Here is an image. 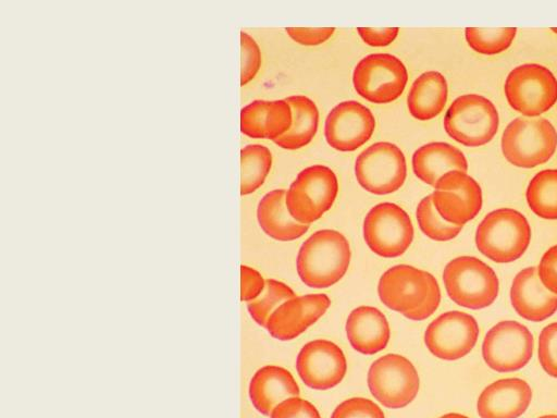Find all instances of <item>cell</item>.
<instances>
[{"label":"cell","mask_w":557,"mask_h":418,"mask_svg":"<svg viewBox=\"0 0 557 418\" xmlns=\"http://www.w3.org/2000/svg\"><path fill=\"white\" fill-rule=\"evenodd\" d=\"M443 281L449 298L457 305L481 309L494 303L499 282L494 270L479 258L460 256L450 260Z\"/></svg>","instance_id":"4"},{"label":"cell","mask_w":557,"mask_h":418,"mask_svg":"<svg viewBox=\"0 0 557 418\" xmlns=\"http://www.w3.org/2000/svg\"><path fill=\"white\" fill-rule=\"evenodd\" d=\"M350 258L349 242L341 232L319 230L300 246L297 272L307 286L326 288L345 275Z\"/></svg>","instance_id":"2"},{"label":"cell","mask_w":557,"mask_h":418,"mask_svg":"<svg viewBox=\"0 0 557 418\" xmlns=\"http://www.w3.org/2000/svg\"><path fill=\"white\" fill-rule=\"evenodd\" d=\"M345 330L351 347L363 355L383 351L391 336L386 317L372 306L355 308L347 317Z\"/></svg>","instance_id":"22"},{"label":"cell","mask_w":557,"mask_h":418,"mask_svg":"<svg viewBox=\"0 0 557 418\" xmlns=\"http://www.w3.org/2000/svg\"><path fill=\"white\" fill-rule=\"evenodd\" d=\"M272 165V155L268 147L249 144L240 149V194L248 195L265 181Z\"/></svg>","instance_id":"29"},{"label":"cell","mask_w":557,"mask_h":418,"mask_svg":"<svg viewBox=\"0 0 557 418\" xmlns=\"http://www.w3.org/2000/svg\"><path fill=\"white\" fill-rule=\"evenodd\" d=\"M374 127L375 119L368 107L356 100H345L327 113L324 136L334 149L352 151L370 139Z\"/></svg>","instance_id":"17"},{"label":"cell","mask_w":557,"mask_h":418,"mask_svg":"<svg viewBox=\"0 0 557 418\" xmlns=\"http://www.w3.org/2000/svg\"><path fill=\"white\" fill-rule=\"evenodd\" d=\"M292 39L304 46H317L326 41L335 32L334 27H286Z\"/></svg>","instance_id":"38"},{"label":"cell","mask_w":557,"mask_h":418,"mask_svg":"<svg viewBox=\"0 0 557 418\" xmlns=\"http://www.w3.org/2000/svg\"><path fill=\"white\" fill-rule=\"evenodd\" d=\"M292 109L290 128L273 142L288 150L299 149L311 142L319 125L317 104L307 96L293 95L285 98Z\"/></svg>","instance_id":"27"},{"label":"cell","mask_w":557,"mask_h":418,"mask_svg":"<svg viewBox=\"0 0 557 418\" xmlns=\"http://www.w3.org/2000/svg\"><path fill=\"white\" fill-rule=\"evenodd\" d=\"M414 230L409 214L394 202L373 206L363 220V237L377 256H401L413 241Z\"/></svg>","instance_id":"10"},{"label":"cell","mask_w":557,"mask_h":418,"mask_svg":"<svg viewBox=\"0 0 557 418\" xmlns=\"http://www.w3.org/2000/svg\"><path fill=\"white\" fill-rule=\"evenodd\" d=\"M517 28L499 27V28H481L467 27L465 36L468 45L481 54L493 56L507 50L515 37Z\"/></svg>","instance_id":"31"},{"label":"cell","mask_w":557,"mask_h":418,"mask_svg":"<svg viewBox=\"0 0 557 418\" xmlns=\"http://www.w3.org/2000/svg\"><path fill=\"white\" fill-rule=\"evenodd\" d=\"M537 274L543 285L557 294V245L544 253L537 267Z\"/></svg>","instance_id":"39"},{"label":"cell","mask_w":557,"mask_h":418,"mask_svg":"<svg viewBox=\"0 0 557 418\" xmlns=\"http://www.w3.org/2000/svg\"><path fill=\"white\" fill-rule=\"evenodd\" d=\"M257 220L262 231L270 237L288 242L302 236L309 224L296 221L286 206V189H273L267 193L257 207Z\"/></svg>","instance_id":"25"},{"label":"cell","mask_w":557,"mask_h":418,"mask_svg":"<svg viewBox=\"0 0 557 418\" xmlns=\"http://www.w3.org/2000/svg\"><path fill=\"white\" fill-rule=\"evenodd\" d=\"M510 300L520 317L533 322L546 320L557 310V294L543 285L535 267L524 268L515 276Z\"/></svg>","instance_id":"20"},{"label":"cell","mask_w":557,"mask_h":418,"mask_svg":"<svg viewBox=\"0 0 557 418\" xmlns=\"http://www.w3.org/2000/svg\"><path fill=\"white\" fill-rule=\"evenodd\" d=\"M331 418H385L383 410L374 402L363 397H352L342 402Z\"/></svg>","instance_id":"35"},{"label":"cell","mask_w":557,"mask_h":418,"mask_svg":"<svg viewBox=\"0 0 557 418\" xmlns=\"http://www.w3.org/2000/svg\"><path fill=\"white\" fill-rule=\"evenodd\" d=\"M440 418H469V417L461 415V414H457V413H449V414L441 416Z\"/></svg>","instance_id":"41"},{"label":"cell","mask_w":557,"mask_h":418,"mask_svg":"<svg viewBox=\"0 0 557 418\" xmlns=\"http://www.w3.org/2000/svg\"><path fill=\"white\" fill-rule=\"evenodd\" d=\"M533 347V335L525 325L511 320L500 321L486 333L482 356L491 369L511 372L530 361Z\"/></svg>","instance_id":"13"},{"label":"cell","mask_w":557,"mask_h":418,"mask_svg":"<svg viewBox=\"0 0 557 418\" xmlns=\"http://www.w3.org/2000/svg\"><path fill=\"white\" fill-rule=\"evenodd\" d=\"M330 305L331 299L325 294L296 296L275 309L265 328L278 341L294 340L317 322Z\"/></svg>","instance_id":"18"},{"label":"cell","mask_w":557,"mask_h":418,"mask_svg":"<svg viewBox=\"0 0 557 418\" xmlns=\"http://www.w3.org/2000/svg\"><path fill=\"white\" fill-rule=\"evenodd\" d=\"M527 201L531 210L546 220L557 219V169L543 170L530 181Z\"/></svg>","instance_id":"28"},{"label":"cell","mask_w":557,"mask_h":418,"mask_svg":"<svg viewBox=\"0 0 557 418\" xmlns=\"http://www.w3.org/2000/svg\"><path fill=\"white\" fill-rule=\"evenodd\" d=\"M337 192L338 182L332 169L310 165L300 171L286 190L288 212L296 221L310 224L332 207Z\"/></svg>","instance_id":"6"},{"label":"cell","mask_w":557,"mask_h":418,"mask_svg":"<svg viewBox=\"0 0 557 418\" xmlns=\"http://www.w3.org/2000/svg\"><path fill=\"white\" fill-rule=\"evenodd\" d=\"M432 198L444 220L461 226L475 218L482 208L480 185L466 172L456 170L438 179Z\"/></svg>","instance_id":"15"},{"label":"cell","mask_w":557,"mask_h":418,"mask_svg":"<svg viewBox=\"0 0 557 418\" xmlns=\"http://www.w3.org/2000/svg\"><path fill=\"white\" fill-rule=\"evenodd\" d=\"M408 82V71L403 61L391 53H371L362 58L352 72L356 91L374 103L396 100Z\"/></svg>","instance_id":"11"},{"label":"cell","mask_w":557,"mask_h":418,"mask_svg":"<svg viewBox=\"0 0 557 418\" xmlns=\"http://www.w3.org/2000/svg\"><path fill=\"white\" fill-rule=\"evenodd\" d=\"M531 242L527 218L511 208H499L484 217L475 232L479 251L498 263L519 259Z\"/></svg>","instance_id":"3"},{"label":"cell","mask_w":557,"mask_h":418,"mask_svg":"<svg viewBox=\"0 0 557 418\" xmlns=\"http://www.w3.org/2000/svg\"><path fill=\"white\" fill-rule=\"evenodd\" d=\"M265 281L263 276L253 268L240 266V299L251 302L263 292Z\"/></svg>","instance_id":"37"},{"label":"cell","mask_w":557,"mask_h":418,"mask_svg":"<svg viewBox=\"0 0 557 418\" xmlns=\"http://www.w3.org/2000/svg\"><path fill=\"white\" fill-rule=\"evenodd\" d=\"M293 115L285 99H257L240 110V130L252 138L276 139L292 125Z\"/></svg>","instance_id":"21"},{"label":"cell","mask_w":557,"mask_h":418,"mask_svg":"<svg viewBox=\"0 0 557 418\" xmlns=\"http://www.w3.org/2000/svg\"><path fill=\"white\" fill-rule=\"evenodd\" d=\"M510 107L525 116H537L557 101V78L546 66L528 63L510 71L505 86Z\"/></svg>","instance_id":"8"},{"label":"cell","mask_w":557,"mask_h":418,"mask_svg":"<svg viewBox=\"0 0 557 418\" xmlns=\"http://www.w3.org/2000/svg\"><path fill=\"white\" fill-rule=\"evenodd\" d=\"M550 29L557 34V27H552Z\"/></svg>","instance_id":"43"},{"label":"cell","mask_w":557,"mask_h":418,"mask_svg":"<svg viewBox=\"0 0 557 418\" xmlns=\"http://www.w3.org/2000/svg\"><path fill=\"white\" fill-rule=\"evenodd\" d=\"M557 148V132L544 118H517L502 136L504 157L518 168H534L548 161Z\"/></svg>","instance_id":"5"},{"label":"cell","mask_w":557,"mask_h":418,"mask_svg":"<svg viewBox=\"0 0 557 418\" xmlns=\"http://www.w3.org/2000/svg\"><path fill=\"white\" fill-rule=\"evenodd\" d=\"M539 418H557V415H544Z\"/></svg>","instance_id":"42"},{"label":"cell","mask_w":557,"mask_h":418,"mask_svg":"<svg viewBox=\"0 0 557 418\" xmlns=\"http://www.w3.org/2000/svg\"><path fill=\"white\" fill-rule=\"evenodd\" d=\"M296 297L295 292L285 283L269 279L265 281L263 292L256 299L247 303V310L251 318L265 328L270 316L284 302Z\"/></svg>","instance_id":"30"},{"label":"cell","mask_w":557,"mask_h":418,"mask_svg":"<svg viewBox=\"0 0 557 418\" xmlns=\"http://www.w3.org/2000/svg\"><path fill=\"white\" fill-rule=\"evenodd\" d=\"M377 294L386 307L414 321L428 319L441 303L436 279L409 265L387 269L379 280Z\"/></svg>","instance_id":"1"},{"label":"cell","mask_w":557,"mask_h":418,"mask_svg":"<svg viewBox=\"0 0 557 418\" xmlns=\"http://www.w3.org/2000/svg\"><path fill=\"white\" fill-rule=\"evenodd\" d=\"M478 337L476 320L469 314L451 310L442 314L428 325L424 343L435 357L457 360L472 351Z\"/></svg>","instance_id":"14"},{"label":"cell","mask_w":557,"mask_h":418,"mask_svg":"<svg viewBox=\"0 0 557 418\" xmlns=\"http://www.w3.org/2000/svg\"><path fill=\"white\" fill-rule=\"evenodd\" d=\"M271 418H321L318 409L298 396L286 398L272 411Z\"/></svg>","instance_id":"36"},{"label":"cell","mask_w":557,"mask_h":418,"mask_svg":"<svg viewBox=\"0 0 557 418\" xmlns=\"http://www.w3.org/2000/svg\"><path fill=\"white\" fill-rule=\"evenodd\" d=\"M416 216L420 230L434 241H450L462 230L461 225L449 223L441 217L434 207L432 194L419 201Z\"/></svg>","instance_id":"32"},{"label":"cell","mask_w":557,"mask_h":418,"mask_svg":"<svg viewBox=\"0 0 557 418\" xmlns=\"http://www.w3.org/2000/svg\"><path fill=\"white\" fill-rule=\"evenodd\" d=\"M240 84L250 82L261 65V51L257 41L246 32H240Z\"/></svg>","instance_id":"33"},{"label":"cell","mask_w":557,"mask_h":418,"mask_svg":"<svg viewBox=\"0 0 557 418\" xmlns=\"http://www.w3.org/2000/svg\"><path fill=\"white\" fill-rule=\"evenodd\" d=\"M368 386L383 406L397 409L416 398L420 379L408 358L398 354H387L371 364Z\"/></svg>","instance_id":"9"},{"label":"cell","mask_w":557,"mask_h":418,"mask_svg":"<svg viewBox=\"0 0 557 418\" xmlns=\"http://www.w3.org/2000/svg\"><path fill=\"white\" fill-rule=\"evenodd\" d=\"M411 162L416 176L431 186H435L438 179L449 171H468V162L461 150L444 142L419 147Z\"/></svg>","instance_id":"24"},{"label":"cell","mask_w":557,"mask_h":418,"mask_svg":"<svg viewBox=\"0 0 557 418\" xmlns=\"http://www.w3.org/2000/svg\"><path fill=\"white\" fill-rule=\"evenodd\" d=\"M539 360L549 376L557 378V322L546 325L540 333Z\"/></svg>","instance_id":"34"},{"label":"cell","mask_w":557,"mask_h":418,"mask_svg":"<svg viewBox=\"0 0 557 418\" xmlns=\"http://www.w3.org/2000/svg\"><path fill=\"white\" fill-rule=\"evenodd\" d=\"M355 174L358 183L371 194L394 193L403 186L407 176L405 155L393 143H374L358 155Z\"/></svg>","instance_id":"12"},{"label":"cell","mask_w":557,"mask_h":418,"mask_svg":"<svg viewBox=\"0 0 557 418\" xmlns=\"http://www.w3.org/2000/svg\"><path fill=\"white\" fill-rule=\"evenodd\" d=\"M248 392L253 407L260 414L271 416L281 402L298 396L300 390L287 369L268 365L255 372Z\"/></svg>","instance_id":"23"},{"label":"cell","mask_w":557,"mask_h":418,"mask_svg":"<svg viewBox=\"0 0 557 418\" xmlns=\"http://www.w3.org/2000/svg\"><path fill=\"white\" fill-rule=\"evenodd\" d=\"M444 128L456 142L479 147L495 136L499 118L498 112L487 98L467 94L456 98L444 116Z\"/></svg>","instance_id":"7"},{"label":"cell","mask_w":557,"mask_h":418,"mask_svg":"<svg viewBox=\"0 0 557 418\" xmlns=\"http://www.w3.org/2000/svg\"><path fill=\"white\" fill-rule=\"evenodd\" d=\"M296 369L302 382L314 390H329L342 382L347 361L343 351L324 339L305 344L298 353Z\"/></svg>","instance_id":"16"},{"label":"cell","mask_w":557,"mask_h":418,"mask_svg":"<svg viewBox=\"0 0 557 418\" xmlns=\"http://www.w3.org/2000/svg\"><path fill=\"white\" fill-rule=\"evenodd\" d=\"M532 390L519 378L497 380L480 394L476 410L481 418H518L529 407Z\"/></svg>","instance_id":"19"},{"label":"cell","mask_w":557,"mask_h":418,"mask_svg":"<svg viewBox=\"0 0 557 418\" xmlns=\"http://www.w3.org/2000/svg\"><path fill=\"white\" fill-rule=\"evenodd\" d=\"M448 96L445 76L437 71H426L412 83L407 104L410 114L421 121L437 116L444 109Z\"/></svg>","instance_id":"26"},{"label":"cell","mask_w":557,"mask_h":418,"mask_svg":"<svg viewBox=\"0 0 557 418\" xmlns=\"http://www.w3.org/2000/svg\"><path fill=\"white\" fill-rule=\"evenodd\" d=\"M361 39L373 47H384L393 42L399 32L398 27H357Z\"/></svg>","instance_id":"40"}]
</instances>
